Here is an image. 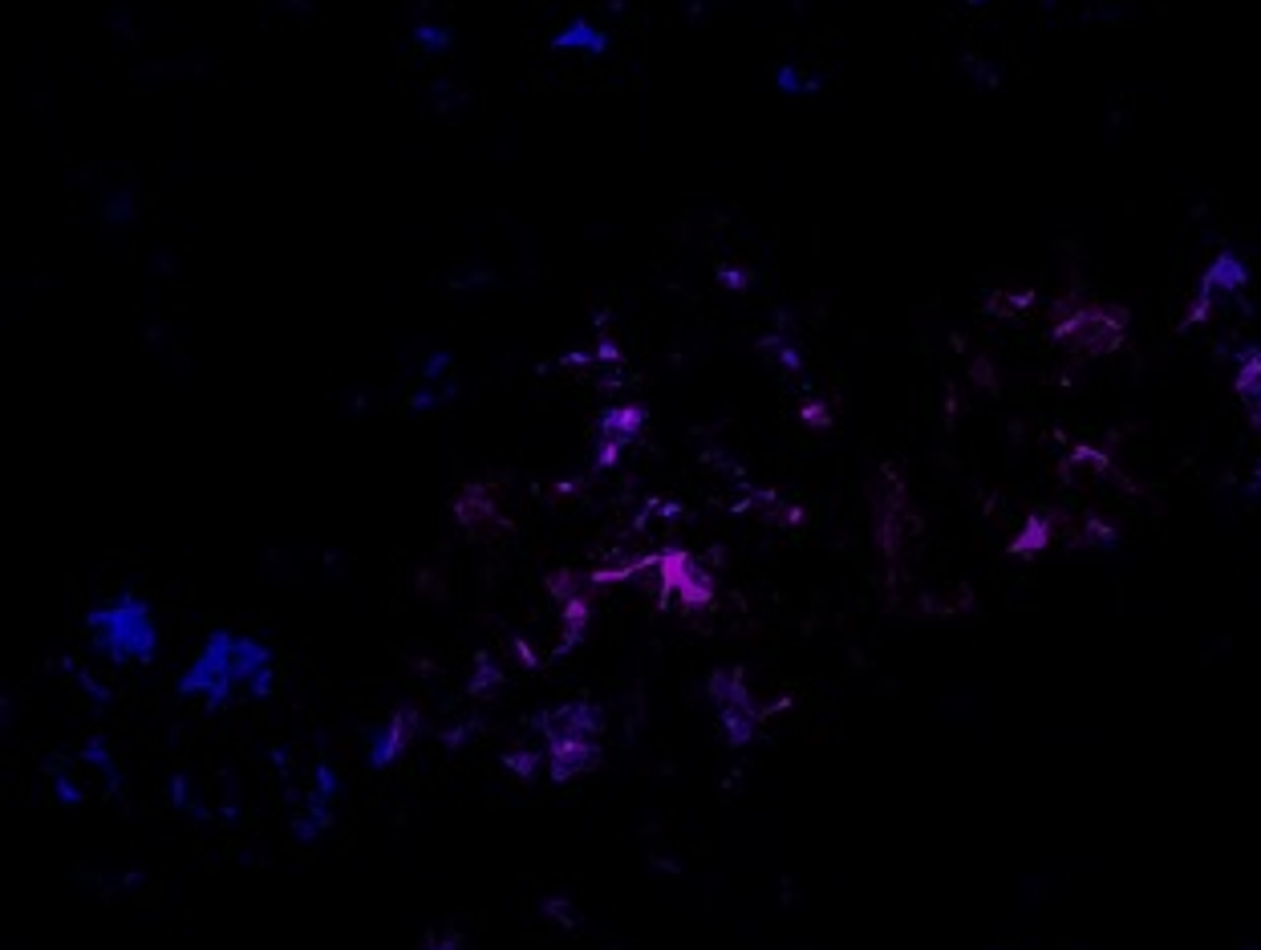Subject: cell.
Instances as JSON below:
<instances>
[{
    "label": "cell",
    "instance_id": "6",
    "mask_svg": "<svg viewBox=\"0 0 1261 950\" xmlns=\"http://www.w3.org/2000/svg\"><path fill=\"white\" fill-rule=\"evenodd\" d=\"M459 394V362L450 350H430L410 374V391H406V411L414 415H430L443 406L455 403Z\"/></svg>",
    "mask_w": 1261,
    "mask_h": 950
},
{
    "label": "cell",
    "instance_id": "16",
    "mask_svg": "<svg viewBox=\"0 0 1261 950\" xmlns=\"http://www.w3.org/2000/svg\"><path fill=\"white\" fill-rule=\"evenodd\" d=\"M82 800H85V792H82V785H78V776L53 772V805L73 808V805H82Z\"/></svg>",
    "mask_w": 1261,
    "mask_h": 950
},
{
    "label": "cell",
    "instance_id": "8",
    "mask_svg": "<svg viewBox=\"0 0 1261 950\" xmlns=\"http://www.w3.org/2000/svg\"><path fill=\"white\" fill-rule=\"evenodd\" d=\"M236 666H240V687L248 699H268L276 690V654L264 638L256 634H236Z\"/></svg>",
    "mask_w": 1261,
    "mask_h": 950
},
{
    "label": "cell",
    "instance_id": "5",
    "mask_svg": "<svg viewBox=\"0 0 1261 950\" xmlns=\"http://www.w3.org/2000/svg\"><path fill=\"white\" fill-rule=\"evenodd\" d=\"M613 24L592 12H572L548 29V53L568 61H601L613 53Z\"/></svg>",
    "mask_w": 1261,
    "mask_h": 950
},
{
    "label": "cell",
    "instance_id": "2",
    "mask_svg": "<svg viewBox=\"0 0 1261 950\" xmlns=\"http://www.w3.org/2000/svg\"><path fill=\"white\" fill-rule=\"evenodd\" d=\"M1128 333V313L1084 297H1062L1050 310V342L1071 350L1075 357L1116 354Z\"/></svg>",
    "mask_w": 1261,
    "mask_h": 950
},
{
    "label": "cell",
    "instance_id": "11",
    "mask_svg": "<svg viewBox=\"0 0 1261 950\" xmlns=\"http://www.w3.org/2000/svg\"><path fill=\"white\" fill-rule=\"evenodd\" d=\"M406 46H410L414 58L443 61L455 53V29H450L443 17H414L410 33H406Z\"/></svg>",
    "mask_w": 1261,
    "mask_h": 950
},
{
    "label": "cell",
    "instance_id": "1",
    "mask_svg": "<svg viewBox=\"0 0 1261 950\" xmlns=\"http://www.w3.org/2000/svg\"><path fill=\"white\" fill-rule=\"evenodd\" d=\"M85 638L102 658L119 666H146L159 654V618L154 606L134 589L102 597L98 606L85 609Z\"/></svg>",
    "mask_w": 1261,
    "mask_h": 950
},
{
    "label": "cell",
    "instance_id": "17",
    "mask_svg": "<svg viewBox=\"0 0 1261 950\" xmlns=\"http://www.w3.org/2000/svg\"><path fill=\"white\" fill-rule=\"evenodd\" d=\"M1250 418H1253V427L1261 431V394H1258V398H1253V403H1250Z\"/></svg>",
    "mask_w": 1261,
    "mask_h": 950
},
{
    "label": "cell",
    "instance_id": "4",
    "mask_svg": "<svg viewBox=\"0 0 1261 950\" xmlns=\"http://www.w3.org/2000/svg\"><path fill=\"white\" fill-rule=\"evenodd\" d=\"M337 800H342V776L329 760L313 764V776H308L305 788V805L293 820V837L305 845H317L325 832L333 829V817H337Z\"/></svg>",
    "mask_w": 1261,
    "mask_h": 950
},
{
    "label": "cell",
    "instance_id": "7",
    "mask_svg": "<svg viewBox=\"0 0 1261 950\" xmlns=\"http://www.w3.org/2000/svg\"><path fill=\"white\" fill-rule=\"evenodd\" d=\"M1250 281V273H1245V264L1238 261V256H1229V252H1221L1213 264H1209V273L1201 276V289H1197V297H1192L1189 313H1184V325H1201L1209 313H1213V305L1226 293H1238L1241 285Z\"/></svg>",
    "mask_w": 1261,
    "mask_h": 950
},
{
    "label": "cell",
    "instance_id": "14",
    "mask_svg": "<svg viewBox=\"0 0 1261 950\" xmlns=\"http://www.w3.org/2000/svg\"><path fill=\"white\" fill-rule=\"evenodd\" d=\"M78 756H82L85 768H94V772L102 776L110 788H119V760H114V751L106 748V739H90V744H85Z\"/></svg>",
    "mask_w": 1261,
    "mask_h": 950
},
{
    "label": "cell",
    "instance_id": "3",
    "mask_svg": "<svg viewBox=\"0 0 1261 950\" xmlns=\"http://www.w3.org/2000/svg\"><path fill=\"white\" fill-rule=\"evenodd\" d=\"M236 634L240 630L220 626V630H212L200 641L195 658L179 675V699L203 703V707H227V703H236L244 695L236 666Z\"/></svg>",
    "mask_w": 1261,
    "mask_h": 950
},
{
    "label": "cell",
    "instance_id": "12",
    "mask_svg": "<svg viewBox=\"0 0 1261 950\" xmlns=\"http://www.w3.org/2000/svg\"><path fill=\"white\" fill-rule=\"evenodd\" d=\"M1059 516H1026L1023 528L1010 536V553L1023 560H1035L1043 557L1050 545H1055V536H1059Z\"/></svg>",
    "mask_w": 1261,
    "mask_h": 950
},
{
    "label": "cell",
    "instance_id": "9",
    "mask_svg": "<svg viewBox=\"0 0 1261 950\" xmlns=\"http://www.w3.org/2000/svg\"><path fill=\"white\" fill-rule=\"evenodd\" d=\"M414 731H418V715H414L410 707H406V711L389 715V724H382L378 731H374V739L366 744L369 768H374V772H386V768H394V764L406 756V748H410Z\"/></svg>",
    "mask_w": 1261,
    "mask_h": 950
},
{
    "label": "cell",
    "instance_id": "15",
    "mask_svg": "<svg viewBox=\"0 0 1261 950\" xmlns=\"http://www.w3.org/2000/svg\"><path fill=\"white\" fill-rule=\"evenodd\" d=\"M1238 394L1241 398H1258L1261 394V354L1258 350H1250V354L1238 357Z\"/></svg>",
    "mask_w": 1261,
    "mask_h": 950
},
{
    "label": "cell",
    "instance_id": "10",
    "mask_svg": "<svg viewBox=\"0 0 1261 950\" xmlns=\"http://www.w3.org/2000/svg\"><path fill=\"white\" fill-rule=\"evenodd\" d=\"M714 699L722 703V719H726V731H731L734 744H746V739L755 736L759 711H755V703H751V690H746L739 678L734 675L714 678Z\"/></svg>",
    "mask_w": 1261,
    "mask_h": 950
},
{
    "label": "cell",
    "instance_id": "13",
    "mask_svg": "<svg viewBox=\"0 0 1261 950\" xmlns=\"http://www.w3.org/2000/svg\"><path fill=\"white\" fill-rule=\"evenodd\" d=\"M771 82H775L779 94H787V98H807V94H815V90H820V78L803 70L800 61H783Z\"/></svg>",
    "mask_w": 1261,
    "mask_h": 950
}]
</instances>
